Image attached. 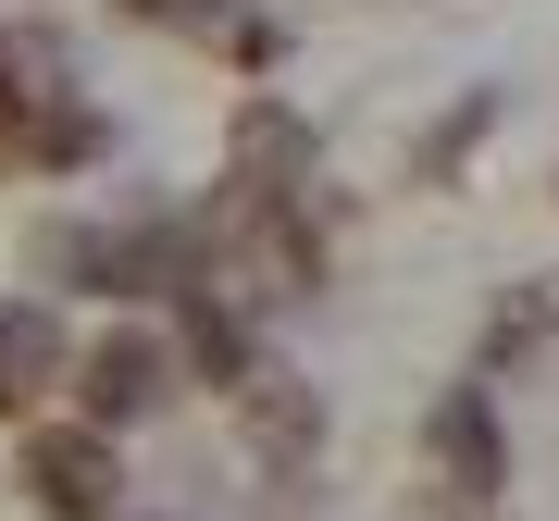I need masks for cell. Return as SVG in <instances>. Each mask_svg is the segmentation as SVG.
I'll return each mask as SVG.
<instances>
[{
	"mask_svg": "<svg viewBox=\"0 0 559 521\" xmlns=\"http://www.w3.org/2000/svg\"><path fill=\"white\" fill-rule=\"evenodd\" d=\"M13 497L38 521H112L124 509V447L100 435V422H25L13 435Z\"/></svg>",
	"mask_w": 559,
	"mask_h": 521,
	"instance_id": "1",
	"label": "cell"
},
{
	"mask_svg": "<svg viewBox=\"0 0 559 521\" xmlns=\"http://www.w3.org/2000/svg\"><path fill=\"white\" fill-rule=\"evenodd\" d=\"M311 186H323L311 112H299V100H274V87H249V100L224 112V186H212V199L261 211V199H311Z\"/></svg>",
	"mask_w": 559,
	"mask_h": 521,
	"instance_id": "2",
	"label": "cell"
},
{
	"mask_svg": "<svg viewBox=\"0 0 559 521\" xmlns=\"http://www.w3.org/2000/svg\"><path fill=\"white\" fill-rule=\"evenodd\" d=\"M423 460H436L448 484V509H498L510 497V410H498V385H448L436 410H423Z\"/></svg>",
	"mask_w": 559,
	"mask_h": 521,
	"instance_id": "3",
	"label": "cell"
},
{
	"mask_svg": "<svg viewBox=\"0 0 559 521\" xmlns=\"http://www.w3.org/2000/svg\"><path fill=\"white\" fill-rule=\"evenodd\" d=\"M62 398H75V422L124 435V422H150L162 398H175V348H162L150 323H112V336H87L75 361H62Z\"/></svg>",
	"mask_w": 559,
	"mask_h": 521,
	"instance_id": "4",
	"label": "cell"
},
{
	"mask_svg": "<svg viewBox=\"0 0 559 521\" xmlns=\"http://www.w3.org/2000/svg\"><path fill=\"white\" fill-rule=\"evenodd\" d=\"M162 348H175V373H200L212 398H237V385L261 373V311H237L200 274V286H175V336H162Z\"/></svg>",
	"mask_w": 559,
	"mask_h": 521,
	"instance_id": "5",
	"label": "cell"
},
{
	"mask_svg": "<svg viewBox=\"0 0 559 521\" xmlns=\"http://www.w3.org/2000/svg\"><path fill=\"white\" fill-rule=\"evenodd\" d=\"M237 435H249V460L274 472V484H299V472L323 460V398H311L299 373H274V361H261V373L237 385Z\"/></svg>",
	"mask_w": 559,
	"mask_h": 521,
	"instance_id": "6",
	"label": "cell"
},
{
	"mask_svg": "<svg viewBox=\"0 0 559 521\" xmlns=\"http://www.w3.org/2000/svg\"><path fill=\"white\" fill-rule=\"evenodd\" d=\"M62 361H75L62 311L50 299H0V422H38L62 398Z\"/></svg>",
	"mask_w": 559,
	"mask_h": 521,
	"instance_id": "7",
	"label": "cell"
},
{
	"mask_svg": "<svg viewBox=\"0 0 559 521\" xmlns=\"http://www.w3.org/2000/svg\"><path fill=\"white\" fill-rule=\"evenodd\" d=\"M87 161H112V112L87 87H50L25 112V137H13V174H87Z\"/></svg>",
	"mask_w": 559,
	"mask_h": 521,
	"instance_id": "8",
	"label": "cell"
},
{
	"mask_svg": "<svg viewBox=\"0 0 559 521\" xmlns=\"http://www.w3.org/2000/svg\"><path fill=\"white\" fill-rule=\"evenodd\" d=\"M498 124H510V87H460V100L411 137V186H460V174H473V149L498 137Z\"/></svg>",
	"mask_w": 559,
	"mask_h": 521,
	"instance_id": "9",
	"label": "cell"
},
{
	"mask_svg": "<svg viewBox=\"0 0 559 521\" xmlns=\"http://www.w3.org/2000/svg\"><path fill=\"white\" fill-rule=\"evenodd\" d=\"M535 348H559V274H535V286H522V299H498V323H485V385H498V373H522V361H535Z\"/></svg>",
	"mask_w": 559,
	"mask_h": 521,
	"instance_id": "10",
	"label": "cell"
},
{
	"mask_svg": "<svg viewBox=\"0 0 559 521\" xmlns=\"http://www.w3.org/2000/svg\"><path fill=\"white\" fill-rule=\"evenodd\" d=\"M112 13H138V25H200V38H212L224 0H112Z\"/></svg>",
	"mask_w": 559,
	"mask_h": 521,
	"instance_id": "11",
	"label": "cell"
},
{
	"mask_svg": "<svg viewBox=\"0 0 559 521\" xmlns=\"http://www.w3.org/2000/svg\"><path fill=\"white\" fill-rule=\"evenodd\" d=\"M112 521H150V509H112Z\"/></svg>",
	"mask_w": 559,
	"mask_h": 521,
	"instance_id": "12",
	"label": "cell"
}]
</instances>
